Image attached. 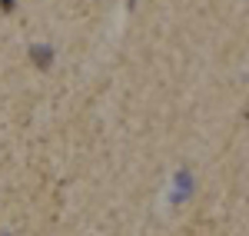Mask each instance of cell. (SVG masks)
<instances>
[{
  "label": "cell",
  "instance_id": "6da1fadb",
  "mask_svg": "<svg viewBox=\"0 0 249 236\" xmlns=\"http://www.w3.org/2000/svg\"><path fill=\"white\" fill-rule=\"evenodd\" d=\"M30 60H34V67L47 70V67L53 63V50H50L47 43H34V47H30Z\"/></svg>",
  "mask_w": 249,
  "mask_h": 236
},
{
  "label": "cell",
  "instance_id": "7a4b0ae2",
  "mask_svg": "<svg viewBox=\"0 0 249 236\" xmlns=\"http://www.w3.org/2000/svg\"><path fill=\"white\" fill-rule=\"evenodd\" d=\"M0 10H14V0H0Z\"/></svg>",
  "mask_w": 249,
  "mask_h": 236
}]
</instances>
